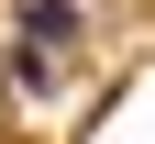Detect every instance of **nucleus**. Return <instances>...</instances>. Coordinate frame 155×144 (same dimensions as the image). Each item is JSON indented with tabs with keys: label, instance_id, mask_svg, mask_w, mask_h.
Segmentation results:
<instances>
[{
	"label": "nucleus",
	"instance_id": "f257e3e1",
	"mask_svg": "<svg viewBox=\"0 0 155 144\" xmlns=\"http://www.w3.org/2000/svg\"><path fill=\"white\" fill-rule=\"evenodd\" d=\"M22 33H33V55H55V45H78V11L67 0H22Z\"/></svg>",
	"mask_w": 155,
	"mask_h": 144
}]
</instances>
